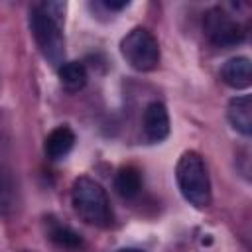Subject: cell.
Returning <instances> with one entry per match:
<instances>
[{"instance_id": "1", "label": "cell", "mask_w": 252, "mask_h": 252, "mask_svg": "<svg viewBox=\"0 0 252 252\" xmlns=\"http://www.w3.org/2000/svg\"><path fill=\"white\" fill-rule=\"evenodd\" d=\"M71 205L75 215L96 228H106L112 224V207L106 189L93 177L81 175L71 187Z\"/></svg>"}, {"instance_id": "2", "label": "cell", "mask_w": 252, "mask_h": 252, "mask_svg": "<svg viewBox=\"0 0 252 252\" xmlns=\"http://www.w3.org/2000/svg\"><path fill=\"white\" fill-rule=\"evenodd\" d=\"M175 181L183 199L195 209L211 205V179L203 156L195 150L181 154L175 165Z\"/></svg>"}, {"instance_id": "3", "label": "cell", "mask_w": 252, "mask_h": 252, "mask_svg": "<svg viewBox=\"0 0 252 252\" xmlns=\"http://www.w3.org/2000/svg\"><path fill=\"white\" fill-rule=\"evenodd\" d=\"M61 24L63 22L49 16L41 8V4L30 10V30L35 39V45L39 47L41 55L55 65H61L65 57V37Z\"/></svg>"}, {"instance_id": "4", "label": "cell", "mask_w": 252, "mask_h": 252, "mask_svg": "<svg viewBox=\"0 0 252 252\" xmlns=\"http://www.w3.org/2000/svg\"><path fill=\"white\" fill-rule=\"evenodd\" d=\"M120 53L136 71H154L159 65V43L146 28H134L120 41Z\"/></svg>"}, {"instance_id": "5", "label": "cell", "mask_w": 252, "mask_h": 252, "mask_svg": "<svg viewBox=\"0 0 252 252\" xmlns=\"http://www.w3.org/2000/svg\"><path fill=\"white\" fill-rule=\"evenodd\" d=\"M203 30L207 39L217 47H234L244 39V28L222 8L207 10L203 18Z\"/></svg>"}, {"instance_id": "6", "label": "cell", "mask_w": 252, "mask_h": 252, "mask_svg": "<svg viewBox=\"0 0 252 252\" xmlns=\"http://www.w3.org/2000/svg\"><path fill=\"white\" fill-rule=\"evenodd\" d=\"M142 128H144V136L148 138V142H161L167 138L169 134V114L167 108L154 100L146 106L144 116H142Z\"/></svg>"}, {"instance_id": "7", "label": "cell", "mask_w": 252, "mask_h": 252, "mask_svg": "<svg viewBox=\"0 0 252 252\" xmlns=\"http://www.w3.org/2000/svg\"><path fill=\"white\" fill-rule=\"evenodd\" d=\"M226 118L236 132H240L242 136H250L252 134V98H250V94H240V96L230 98V102L226 106Z\"/></svg>"}, {"instance_id": "8", "label": "cell", "mask_w": 252, "mask_h": 252, "mask_svg": "<svg viewBox=\"0 0 252 252\" xmlns=\"http://www.w3.org/2000/svg\"><path fill=\"white\" fill-rule=\"evenodd\" d=\"M220 79L230 89H248L252 83V67L248 57H232L220 69Z\"/></svg>"}, {"instance_id": "9", "label": "cell", "mask_w": 252, "mask_h": 252, "mask_svg": "<svg viewBox=\"0 0 252 252\" xmlns=\"http://www.w3.org/2000/svg\"><path fill=\"white\" fill-rule=\"evenodd\" d=\"M45 234L53 244H57L59 248H65V250H79L83 246V236L75 228H71L69 224H65L53 217L45 219Z\"/></svg>"}, {"instance_id": "10", "label": "cell", "mask_w": 252, "mask_h": 252, "mask_svg": "<svg viewBox=\"0 0 252 252\" xmlns=\"http://www.w3.org/2000/svg\"><path fill=\"white\" fill-rule=\"evenodd\" d=\"M73 146H75V132L69 126H57L47 134L43 150L49 159H61L73 150Z\"/></svg>"}, {"instance_id": "11", "label": "cell", "mask_w": 252, "mask_h": 252, "mask_svg": "<svg viewBox=\"0 0 252 252\" xmlns=\"http://www.w3.org/2000/svg\"><path fill=\"white\" fill-rule=\"evenodd\" d=\"M144 187V175L136 165H124L116 171L114 189L122 199H136Z\"/></svg>"}, {"instance_id": "12", "label": "cell", "mask_w": 252, "mask_h": 252, "mask_svg": "<svg viewBox=\"0 0 252 252\" xmlns=\"http://www.w3.org/2000/svg\"><path fill=\"white\" fill-rule=\"evenodd\" d=\"M18 207V183L12 167L0 163V215L10 217Z\"/></svg>"}, {"instance_id": "13", "label": "cell", "mask_w": 252, "mask_h": 252, "mask_svg": "<svg viewBox=\"0 0 252 252\" xmlns=\"http://www.w3.org/2000/svg\"><path fill=\"white\" fill-rule=\"evenodd\" d=\"M57 77H59L61 87H63L67 93H79V91L87 85V79H89L85 65L79 63V61L61 63L59 69H57Z\"/></svg>"}, {"instance_id": "14", "label": "cell", "mask_w": 252, "mask_h": 252, "mask_svg": "<svg viewBox=\"0 0 252 252\" xmlns=\"http://www.w3.org/2000/svg\"><path fill=\"white\" fill-rule=\"evenodd\" d=\"M102 6H104V8H108V10H122V8H126V6H128V0H122V2L106 0V2H102Z\"/></svg>"}, {"instance_id": "15", "label": "cell", "mask_w": 252, "mask_h": 252, "mask_svg": "<svg viewBox=\"0 0 252 252\" xmlns=\"http://www.w3.org/2000/svg\"><path fill=\"white\" fill-rule=\"evenodd\" d=\"M118 252H144V250H140V248H120Z\"/></svg>"}, {"instance_id": "16", "label": "cell", "mask_w": 252, "mask_h": 252, "mask_svg": "<svg viewBox=\"0 0 252 252\" xmlns=\"http://www.w3.org/2000/svg\"><path fill=\"white\" fill-rule=\"evenodd\" d=\"M26 252H30V250H26Z\"/></svg>"}]
</instances>
